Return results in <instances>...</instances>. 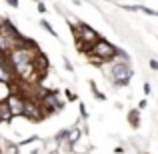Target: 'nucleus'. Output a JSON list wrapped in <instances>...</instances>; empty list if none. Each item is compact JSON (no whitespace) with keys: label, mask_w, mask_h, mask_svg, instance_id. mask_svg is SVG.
Instances as JSON below:
<instances>
[{"label":"nucleus","mask_w":158,"mask_h":154,"mask_svg":"<svg viewBox=\"0 0 158 154\" xmlns=\"http://www.w3.org/2000/svg\"><path fill=\"white\" fill-rule=\"evenodd\" d=\"M108 72H104V76L106 78H110V82L116 86V88H124V86H128L130 84V80H132V76H134V70H132V66H130V60H112V62H108Z\"/></svg>","instance_id":"1"},{"label":"nucleus","mask_w":158,"mask_h":154,"mask_svg":"<svg viewBox=\"0 0 158 154\" xmlns=\"http://www.w3.org/2000/svg\"><path fill=\"white\" fill-rule=\"evenodd\" d=\"M26 42H28V38H24V36L16 30L10 20H2V22H0V50L4 54H10L12 50L24 46Z\"/></svg>","instance_id":"2"},{"label":"nucleus","mask_w":158,"mask_h":154,"mask_svg":"<svg viewBox=\"0 0 158 154\" xmlns=\"http://www.w3.org/2000/svg\"><path fill=\"white\" fill-rule=\"evenodd\" d=\"M90 56V62L92 64H98V66H104L108 62L116 60V54H118V48L114 46L112 42H108V40L100 38L98 42H94L92 46L88 48V52H86Z\"/></svg>","instance_id":"3"},{"label":"nucleus","mask_w":158,"mask_h":154,"mask_svg":"<svg viewBox=\"0 0 158 154\" xmlns=\"http://www.w3.org/2000/svg\"><path fill=\"white\" fill-rule=\"evenodd\" d=\"M72 34H74V38H76V42H78V48H80L82 52H88V48L92 46L94 42L100 40V34H98L92 26H88V24H84V22L72 24Z\"/></svg>","instance_id":"4"},{"label":"nucleus","mask_w":158,"mask_h":154,"mask_svg":"<svg viewBox=\"0 0 158 154\" xmlns=\"http://www.w3.org/2000/svg\"><path fill=\"white\" fill-rule=\"evenodd\" d=\"M38 100H40V104H42L46 116H50V114H54V112H58V110L64 108V102L60 100V96H58L56 90H44L42 96H40Z\"/></svg>","instance_id":"5"},{"label":"nucleus","mask_w":158,"mask_h":154,"mask_svg":"<svg viewBox=\"0 0 158 154\" xmlns=\"http://www.w3.org/2000/svg\"><path fill=\"white\" fill-rule=\"evenodd\" d=\"M8 106H10V112H12V116H22L24 114V94L22 92H18V90H14V92L8 96Z\"/></svg>","instance_id":"6"},{"label":"nucleus","mask_w":158,"mask_h":154,"mask_svg":"<svg viewBox=\"0 0 158 154\" xmlns=\"http://www.w3.org/2000/svg\"><path fill=\"white\" fill-rule=\"evenodd\" d=\"M12 118H14V116H12V112H10L8 102L2 100V102H0V124H2V122H10Z\"/></svg>","instance_id":"7"},{"label":"nucleus","mask_w":158,"mask_h":154,"mask_svg":"<svg viewBox=\"0 0 158 154\" xmlns=\"http://www.w3.org/2000/svg\"><path fill=\"white\" fill-rule=\"evenodd\" d=\"M128 124H130L132 128H140V110L138 108H132L130 112H128Z\"/></svg>","instance_id":"8"},{"label":"nucleus","mask_w":158,"mask_h":154,"mask_svg":"<svg viewBox=\"0 0 158 154\" xmlns=\"http://www.w3.org/2000/svg\"><path fill=\"white\" fill-rule=\"evenodd\" d=\"M2 154H18L20 152V146L16 142H10V140H4L2 142Z\"/></svg>","instance_id":"9"},{"label":"nucleus","mask_w":158,"mask_h":154,"mask_svg":"<svg viewBox=\"0 0 158 154\" xmlns=\"http://www.w3.org/2000/svg\"><path fill=\"white\" fill-rule=\"evenodd\" d=\"M40 26H42L44 30L48 32V34H52L54 38H58V32H56V30H54V28H52V24L48 22V20H40Z\"/></svg>","instance_id":"10"},{"label":"nucleus","mask_w":158,"mask_h":154,"mask_svg":"<svg viewBox=\"0 0 158 154\" xmlns=\"http://www.w3.org/2000/svg\"><path fill=\"white\" fill-rule=\"evenodd\" d=\"M90 90H92V94H94V96H96V98H98V100H104V98H106V96H104V94H102V92H100V90H98V88H96V84H94V82H90Z\"/></svg>","instance_id":"11"},{"label":"nucleus","mask_w":158,"mask_h":154,"mask_svg":"<svg viewBox=\"0 0 158 154\" xmlns=\"http://www.w3.org/2000/svg\"><path fill=\"white\" fill-rule=\"evenodd\" d=\"M148 66H150L152 70H158V60H156V58H150V62H148Z\"/></svg>","instance_id":"12"},{"label":"nucleus","mask_w":158,"mask_h":154,"mask_svg":"<svg viewBox=\"0 0 158 154\" xmlns=\"http://www.w3.org/2000/svg\"><path fill=\"white\" fill-rule=\"evenodd\" d=\"M80 114H82V118H88V112H86V106H84V104H80Z\"/></svg>","instance_id":"13"},{"label":"nucleus","mask_w":158,"mask_h":154,"mask_svg":"<svg viewBox=\"0 0 158 154\" xmlns=\"http://www.w3.org/2000/svg\"><path fill=\"white\" fill-rule=\"evenodd\" d=\"M142 90H144V94H150V92H152V86H150V84H148V82H146Z\"/></svg>","instance_id":"14"},{"label":"nucleus","mask_w":158,"mask_h":154,"mask_svg":"<svg viewBox=\"0 0 158 154\" xmlns=\"http://www.w3.org/2000/svg\"><path fill=\"white\" fill-rule=\"evenodd\" d=\"M38 12H40V14H44V12H46V6H44V2H38Z\"/></svg>","instance_id":"15"},{"label":"nucleus","mask_w":158,"mask_h":154,"mask_svg":"<svg viewBox=\"0 0 158 154\" xmlns=\"http://www.w3.org/2000/svg\"><path fill=\"white\" fill-rule=\"evenodd\" d=\"M66 96H68V100H76V94L70 92V90H66Z\"/></svg>","instance_id":"16"},{"label":"nucleus","mask_w":158,"mask_h":154,"mask_svg":"<svg viewBox=\"0 0 158 154\" xmlns=\"http://www.w3.org/2000/svg\"><path fill=\"white\" fill-rule=\"evenodd\" d=\"M146 104H148L146 100H140V102H138V110H142V108H146Z\"/></svg>","instance_id":"17"},{"label":"nucleus","mask_w":158,"mask_h":154,"mask_svg":"<svg viewBox=\"0 0 158 154\" xmlns=\"http://www.w3.org/2000/svg\"><path fill=\"white\" fill-rule=\"evenodd\" d=\"M6 2H8V4H10V6H12V8H16V6H18V0H6Z\"/></svg>","instance_id":"18"},{"label":"nucleus","mask_w":158,"mask_h":154,"mask_svg":"<svg viewBox=\"0 0 158 154\" xmlns=\"http://www.w3.org/2000/svg\"><path fill=\"white\" fill-rule=\"evenodd\" d=\"M64 66H66V68H68V70H70V72H72V64H70V62H68V60H64Z\"/></svg>","instance_id":"19"},{"label":"nucleus","mask_w":158,"mask_h":154,"mask_svg":"<svg viewBox=\"0 0 158 154\" xmlns=\"http://www.w3.org/2000/svg\"><path fill=\"white\" fill-rule=\"evenodd\" d=\"M78 154H88V152H78Z\"/></svg>","instance_id":"20"},{"label":"nucleus","mask_w":158,"mask_h":154,"mask_svg":"<svg viewBox=\"0 0 158 154\" xmlns=\"http://www.w3.org/2000/svg\"><path fill=\"white\" fill-rule=\"evenodd\" d=\"M38 2H44V0H38Z\"/></svg>","instance_id":"21"},{"label":"nucleus","mask_w":158,"mask_h":154,"mask_svg":"<svg viewBox=\"0 0 158 154\" xmlns=\"http://www.w3.org/2000/svg\"><path fill=\"white\" fill-rule=\"evenodd\" d=\"M144 154H146V152H144Z\"/></svg>","instance_id":"22"}]
</instances>
